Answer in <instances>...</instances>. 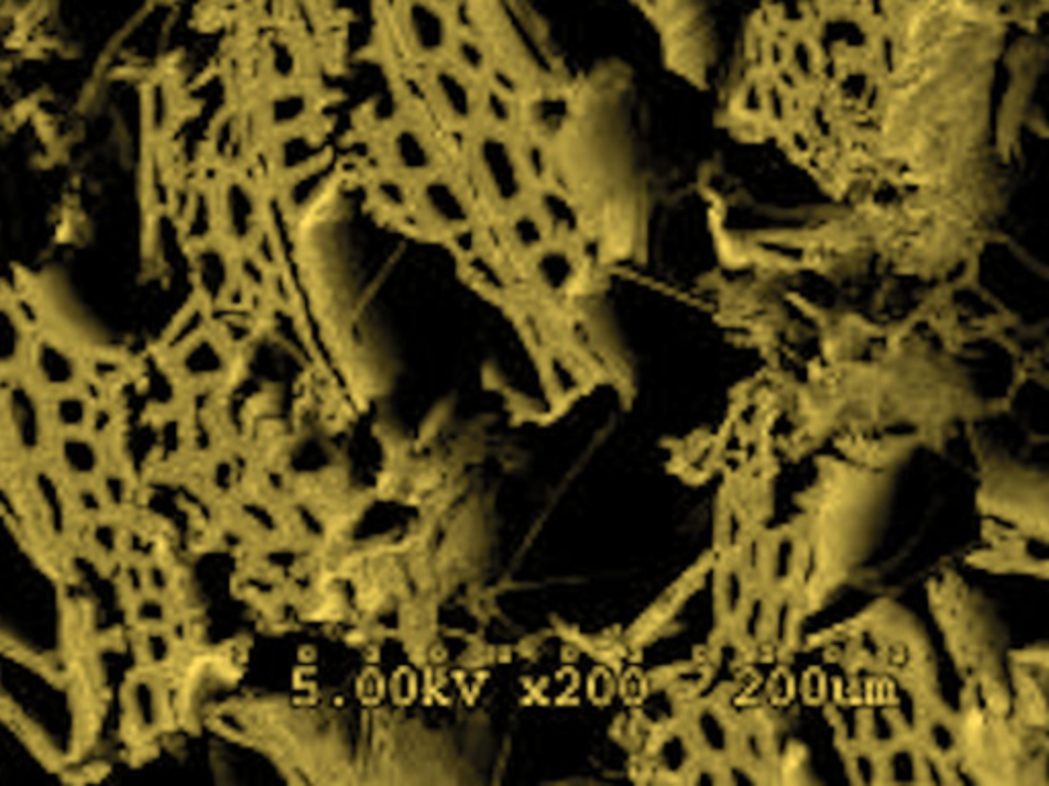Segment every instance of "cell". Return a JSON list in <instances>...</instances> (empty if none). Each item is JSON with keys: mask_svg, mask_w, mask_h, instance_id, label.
Wrapping results in <instances>:
<instances>
[{"mask_svg": "<svg viewBox=\"0 0 1049 786\" xmlns=\"http://www.w3.org/2000/svg\"><path fill=\"white\" fill-rule=\"evenodd\" d=\"M31 332L19 320L9 299H0V373L9 375L25 367L30 350Z\"/></svg>", "mask_w": 1049, "mask_h": 786, "instance_id": "cell-7", "label": "cell"}, {"mask_svg": "<svg viewBox=\"0 0 1049 786\" xmlns=\"http://www.w3.org/2000/svg\"><path fill=\"white\" fill-rule=\"evenodd\" d=\"M0 412L17 451L25 457L50 451L54 433L47 421L45 393L40 392L30 379H13L11 385L2 390Z\"/></svg>", "mask_w": 1049, "mask_h": 786, "instance_id": "cell-1", "label": "cell"}, {"mask_svg": "<svg viewBox=\"0 0 1049 786\" xmlns=\"http://www.w3.org/2000/svg\"><path fill=\"white\" fill-rule=\"evenodd\" d=\"M144 568H146V592L168 597L175 582L171 568L156 557H150L149 561H144Z\"/></svg>", "mask_w": 1049, "mask_h": 786, "instance_id": "cell-16", "label": "cell"}, {"mask_svg": "<svg viewBox=\"0 0 1049 786\" xmlns=\"http://www.w3.org/2000/svg\"><path fill=\"white\" fill-rule=\"evenodd\" d=\"M142 116L150 133H163L168 128L173 105H171V95L163 83H152L146 87L142 95Z\"/></svg>", "mask_w": 1049, "mask_h": 786, "instance_id": "cell-13", "label": "cell"}, {"mask_svg": "<svg viewBox=\"0 0 1049 786\" xmlns=\"http://www.w3.org/2000/svg\"><path fill=\"white\" fill-rule=\"evenodd\" d=\"M119 424H121V416H119L118 406L113 404L111 397H107L92 406L87 433L105 445H109L111 438L118 433Z\"/></svg>", "mask_w": 1049, "mask_h": 786, "instance_id": "cell-14", "label": "cell"}, {"mask_svg": "<svg viewBox=\"0 0 1049 786\" xmlns=\"http://www.w3.org/2000/svg\"><path fill=\"white\" fill-rule=\"evenodd\" d=\"M95 402L83 387H73L64 392L45 395L47 421L54 435L59 433H83L89 428L90 414Z\"/></svg>", "mask_w": 1049, "mask_h": 786, "instance_id": "cell-6", "label": "cell"}, {"mask_svg": "<svg viewBox=\"0 0 1049 786\" xmlns=\"http://www.w3.org/2000/svg\"><path fill=\"white\" fill-rule=\"evenodd\" d=\"M119 566V586L125 597H140L146 592V568L142 559L135 557H121Z\"/></svg>", "mask_w": 1049, "mask_h": 786, "instance_id": "cell-15", "label": "cell"}, {"mask_svg": "<svg viewBox=\"0 0 1049 786\" xmlns=\"http://www.w3.org/2000/svg\"><path fill=\"white\" fill-rule=\"evenodd\" d=\"M31 490L47 535H52L54 539H59L64 533L68 535L75 518L68 495V481L52 466L35 467V471L31 473Z\"/></svg>", "mask_w": 1049, "mask_h": 786, "instance_id": "cell-5", "label": "cell"}, {"mask_svg": "<svg viewBox=\"0 0 1049 786\" xmlns=\"http://www.w3.org/2000/svg\"><path fill=\"white\" fill-rule=\"evenodd\" d=\"M68 495H70V506H73L75 518L83 521V523H89V521H95V518L105 516V514H111L107 509L103 492H101L97 480L68 483Z\"/></svg>", "mask_w": 1049, "mask_h": 786, "instance_id": "cell-12", "label": "cell"}, {"mask_svg": "<svg viewBox=\"0 0 1049 786\" xmlns=\"http://www.w3.org/2000/svg\"><path fill=\"white\" fill-rule=\"evenodd\" d=\"M125 721L138 740H150L163 728L166 714L163 686L156 678V672H135L125 686Z\"/></svg>", "mask_w": 1049, "mask_h": 786, "instance_id": "cell-4", "label": "cell"}, {"mask_svg": "<svg viewBox=\"0 0 1049 786\" xmlns=\"http://www.w3.org/2000/svg\"><path fill=\"white\" fill-rule=\"evenodd\" d=\"M97 483H99V488H101V492H103L107 509H109L111 514L119 516L123 510L130 506L133 494V481L132 476H130L125 469L107 463L103 471L99 473Z\"/></svg>", "mask_w": 1049, "mask_h": 786, "instance_id": "cell-10", "label": "cell"}, {"mask_svg": "<svg viewBox=\"0 0 1049 786\" xmlns=\"http://www.w3.org/2000/svg\"><path fill=\"white\" fill-rule=\"evenodd\" d=\"M107 445L89 435L87 430L83 433H59L52 437L50 443V457L52 463L59 476L68 483L75 481L97 480L99 473L103 471L107 461Z\"/></svg>", "mask_w": 1049, "mask_h": 786, "instance_id": "cell-3", "label": "cell"}, {"mask_svg": "<svg viewBox=\"0 0 1049 786\" xmlns=\"http://www.w3.org/2000/svg\"><path fill=\"white\" fill-rule=\"evenodd\" d=\"M130 619L138 631H144V629L171 625L173 612L166 597L144 592L130 600Z\"/></svg>", "mask_w": 1049, "mask_h": 786, "instance_id": "cell-11", "label": "cell"}, {"mask_svg": "<svg viewBox=\"0 0 1049 786\" xmlns=\"http://www.w3.org/2000/svg\"><path fill=\"white\" fill-rule=\"evenodd\" d=\"M87 526L85 539L95 557L118 564L123 557V537H125V526H121L116 514H105L89 523H83Z\"/></svg>", "mask_w": 1049, "mask_h": 786, "instance_id": "cell-8", "label": "cell"}, {"mask_svg": "<svg viewBox=\"0 0 1049 786\" xmlns=\"http://www.w3.org/2000/svg\"><path fill=\"white\" fill-rule=\"evenodd\" d=\"M4 466H7V459H4V452H2V445H0V480L4 476Z\"/></svg>", "mask_w": 1049, "mask_h": 786, "instance_id": "cell-17", "label": "cell"}, {"mask_svg": "<svg viewBox=\"0 0 1049 786\" xmlns=\"http://www.w3.org/2000/svg\"><path fill=\"white\" fill-rule=\"evenodd\" d=\"M175 645H177V641L171 635V631L166 626L144 629V631H140L138 654H140L144 666L149 670L159 672L173 662Z\"/></svg>", "mask_w": 1049, "mask_h": 786, "instance_id": "cell-9", "label": "cell"}, {"mask_svg": "<svg viewBox=\"0 0 1049 786\" xmlns=\"http://www.w3.org/2000/svg\"><path fill=\"white\" fill-rule=\"evenodd\" d=\"M25 371L31 383L45 395L73 390L85 379V354L62 336L42 330L31 336Z\"/></svg>", "mask_w": 1049, "mask_h": 786, "instance_id": "cell-2", "label": "cell"}]
</instances>
